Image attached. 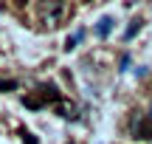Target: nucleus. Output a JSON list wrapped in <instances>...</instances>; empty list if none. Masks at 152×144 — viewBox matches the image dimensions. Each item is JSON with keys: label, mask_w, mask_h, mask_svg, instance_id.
I'll list each match as a JSON object with an SVG mask.
<instances>
[{"label": "nucleus", "mask_w": 152, "mask_h": 144, "mask_svg": "<svg viewBox=\"0 0 152 144\" xmlns=\"http://www.w3.org/2000/svg\"><path fill=\"white\" fill-rule=\"evenodd\" d=\"M37 96H39V99L45 102V105H48V102H59V99H62L59 88H56L54 82H42V85L37 88Z\"/></svg>", "instance_id": "nucleus-1"}, {"label": "nucleus", "mask_w": 152, "mask_h": 144, "mask_svg": "<svg viewBox=\"0 0 152 144\" xmlns=\"http://www.w3.org/2000/svg\"><path fill=\"white\" fill-rule=\"evenodd\" d=\"M135 139H141V141H152V116H144L141 122L135 124Z\"/></svg>", "instance_id": "nucleus-2"}, {"label": "nucleus", "mask_w": 152, "mask_h": 144, "mask_svg": "<svg viewBox=\"0 0 152 144\" xmlns=\"http://www.w3.org/2000/svg\"><path fill=\"white\" fill-rule=\"evenodd\" d=\"M65 0H42V11L48 14V20H56V14L62 11Z\"/></svg>", "instance_id": "nucleus-3"}, {"label": "nucleus", "mask_w": 152, "mask_h": 144, "mask_svg": "<svg viewBox=\"0 0 152 144\" xmlns=\"http://www.w3.org/2000/svg\"><path fill=\"white\" fill-rule=\"evenodd\" d=\"M113 26H115L113 17H102V20L96 23V34H99V37H107V34L113 31Z\"/></svg>", "instance_id": "nucleus-4"}, {"label": "nucleus", "mask_w": 152, "mask_h": 144, "mask_svg": "<svg viewBox=\"0 0 152 144\" xmlns=\"http://www.w3.org/2000/svg\"><path fill=\"white\" fill-rule=\"evenodd\" d=\"M23 105H26V107H31V110H39V107H45V102L39 99L37 93H31V96H26V99H23Z\"/></svg>", "instance_id": "nucleus-5"}, {"label": "nucleus", "mask_w": 152, "mask_h": 144, "mask_svg": "<svg viewBox=\"0 0 152 144\" xmlns=\"http://www.w3.org/2000/svg\"><path fill=\"white\" fill-rule=\"evenodd\" d=\"M82 40V31H76V34H71V37L65 40V51H71V48H76V43Z\"/></svg>", "instance_id": "nucleus-6"}, {"label": "nucleus", "mask_w": 152, "mask_h": 144, "mask_svg": "<svg viewBox=\"0 0 152 144\" xmlns=\"http://www.w3.org/2000/svg\"><path fill=\"white\" fill-rule=\"evenodd\" d=\"M138 28H141V20H132V26H130V28L124 31V37H127V40H132V37L138 34Z\"/></svg>", "instance_id": "nucleus-7"}, {"label": "nucleus", "mask_w": 152, "mask_h": 144, "mask_svg": "<svg viewBox=\"0 0 152 144\" xmlns=\"http://www.w3.org/2000/svg\"><path fill=\"white\" fill-rule=\"evenodd\" d=\"M17 88V82H11V79H9V82H0V90H14Z\"/></svg>", "instance_id": "nucleus-8"}, {"label": "nucleus", "mask_w": 152, "mask_h": 144, "mask_svg": "<svg viewBox=\"0 0 152 144\" xmlns=\"http://www.w3.org/2000/svg\"><path fill=\"white\" fill-rule=\"evenodd\" d=\"M23 141H26V144H37V139H34L31 133H23Z\"/></svg>", "instance_id": "nucleus-9"}]
</instances>
